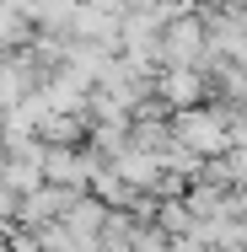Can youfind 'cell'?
I'll use <instances>...</instances> for the list:
<instances>
[{
  "label": "cell",
  "instance_id": "obj_1",
  "mask_svg": "<svg viewBox=\"0 0 247 252\" xmlns=\"http://www.w3.org/2000/svg\"><path fill=\"white\" fill-rule=\"evenodd\" d=\"M177 140H183L188 151L215 156V151L231 145V124H220L215 113H183V118H177Z\"/></svg>",
  "mask_w": 247,
  "mask_h": 252
},
{
  "label": "cell",
  "instance_id": "obj_2",
  "mask_svg": "<svg viewBox=\"0 0 247 252\" xmlns=\"http://www.w3.org/2000/svg\"><path fill=\"white\" fill-rule=\"evenodd\" d=\"M161 49H167L172 64H188V59L199 54V22H177V27L167 32V43H161Z\"/></svg>",
  "mask_w": 247,
  "mask_h": 252
},
{
  "label": "cell",
  "instance_id": "obj_3",
  "mask_svg": "<svg viewBox=\"0 0 247 252\" xmlns=\"http://www.w3.org/2000/svg\"><path fill=\"white\" fill-rule=\"evenodd\" d=\"M161 92H167L172 102H194V97H199V75H194V70H183V64H177V70H172V75L161 81Z\"/></svg>",
  "mask_w": 247,
  "mask_h": 252
}]
</instances>
